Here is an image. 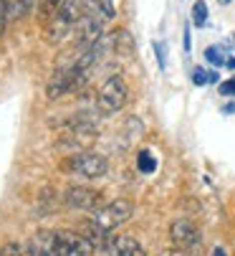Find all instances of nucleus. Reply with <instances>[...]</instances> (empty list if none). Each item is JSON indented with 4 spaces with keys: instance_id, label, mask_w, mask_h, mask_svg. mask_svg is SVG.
<instances>
[{
    "instance_id": "f257e3e1",
    "label": "nucleus",
    "mask_w": 235,
    "mask_h": 256,
    "mask_svg": "<svg viewBox=\"0 0 235 256\" xmlns=\"http://www.w3.org/2000/svg\"><path fill=\"white\" fill-rule=\"evenodd\" d=\"M66 172H73V175H81L86 180H96V178H104L109 172V160L104 155H96V152H86V150H78L73 152L63 165H61Z\"/></svg>"
},
{
    "instance_id": "f03ea898",
    "label": "nucleus",
    "mask_w": 235,
    "mask_h": 256,
    "mask_svg": "<svg viewBox=\"0 0 235 256\" xmlns=\"http://www.w3.org/2000/svg\"><path fill=\"white\" fill-rule=\"evenodd\" d=\"M132 213H134V206H132L129 200L116 198V200H111V203H106V206L96 208L91 221H94L101 231H106V234H109V231H114V228H119L122 224H127L129 218H132Z\"/></svg>"
},
{
    "instance_id": "7ed1b4c3",
    "label": "nucleus",
    "mask_w": 235,
    "mask_h": 256,
    "mask_svg": "<svg viewBox=\"0 0 235 256\" xmlns=\"http://www.w3.org/2000/svg\"><path fill=\"white\" fill-rule=\"evenodd\" d=\"M127 99H129V89H127L124 79L122 76H109L99 89L96 104H99V109L104 114H114L127 104Z\"/></svg>"
},
{
    "instance_id": "20e7f679",
    "label": "nucleus",
    "mask_w": 235,
    "mask_h": 256,
    "mask_svg": "<svg viewBox=\"0 0 235 256\" xmlns=\"http://www.w3.org/2000/svg\"><path fill=\"white\" fill-rule=\"evenodd\" d=\"M71 238V231H38L30 244L35 248V256H68Z\"/></svg>"
},
{
    "instance_id": "39448f33",
    "label": "nucleus",
    "mask_w": 235,
    "mask_h": 256,
    "mask_svg": "<svg viewBox=\"0 0 235 256\" xmlns=\"http://www.w3.org/2000/svg\"><path fill=\"white\" fill-rule=\"evenodd\" d=\"M170 238H172L175 246L190 251V248H195L200 244V231L190 218H175L172 226H170Z\"/></svg>"
},
{
    "instance_id": "423d86ee",
    "label": "nucleus",
    "mask_w": 235,
    "mask_h": 256,
    "mask_svg": "<svg viewBox=\"0 0 235 256\" xmlns=\"http://www.w3.org/2000/svg\"><path fill=\"white\" fill-rule=\"evenodd\" d=\"M66 203L76 210H96L101 208V193L86 186H71L66 190Z\"/></svg>"
},
{
    "instance_id": "0eeeda50",
    "label": "nucleus",
    "mask_w": 235,
    "mask_h": 256,
    "mask_svg": "<svg viewBox=\"0 0 235 256\" xmlns=\"http://www.w3.org/2000/svg\"><path fill=\"white\" fill-rule=\"evenodd\" d=\"M104 251L106 256H147V251L132 236H109Z\"/></svg>"
},
{
    "instance_id": "6e6552de",
    "label": "nucleus",
    "mask_w": 235,
    "mask_h": 256,
    "mask_svg": "<svg viewBox=\"0 0 235 256\" xmlns=\"http://www.w3.org/2000/svg\"><path fill=\"white\" fill-rule=\"evenodd\" d=\"M0 256H35L30 241H8L0 246Z\"/></svg>"
},
{
    "instance_id": "1a4fd4ad",
    "label": "nucleus",
    "mask_w": 235,
    "mask_h": 256,
    "mask_svg": "<svg viewBox=\"0 0 235 256\" xmlns=\"http://www.w3.org/2000/svg\"><path fill=\"white\" fill-rule=\"evenodd\" d=\"M111 44H114V51L119 56H129L134 51V41H132V33L129 30H116L111 36Z\"/></svg>"
},
{
    "instance_id": "9d476101",
    "label": "nucleus",
    "mask_w": 235,
    "mask_h": 256,
    "mask_svg": "<svg viewBox=\"0 0 235 256\" xmlns=\"http://www.w3.org/2000/svg\"><path fill=\"white\" fill-rule=\"evenodd\" d=\"M68 256H94V244L81 234V236H76L71 238V246H68Z\"/></svg>"
},
{
    "instance_id": "9b49d317",
    "label": "nucleus",
    "mask_w": 235,
    "mask_h": 256,
    "mask_svg": "<svg viewBox=\"0 0 235 256\" xmlns=\"http://www.w3.org/2000/svg\"><path fill=\"white\" fill-rule=\"evenodd\" d=\"M61 6H63V0H41V8H38V10H41V16H38V18H41L43 23H51L58 16Z\"/></svg>"
},
{
    "instance_id": "f8f14e48",
    "label": "nucleus",
    "mask_w": 235,
    "mask_h": 256,
    "mask_svg": "<svg viewBox=\"0 0 235 256\" xmlns=\"http://www.w3.org/2000/svg\"><path fill=\"white\" fill-rule=\"evenodd\" d=\"M192 20H195V26H205L208 23V3L205 0H198V3L192 6Z\"/></svg>"
},
{
    "instance_id": "ddd939ff",
    "label": "nucleus",
    "mask_w": 235,
    "mask_h": 256,
    "mask_svg": "<svg viewBox=\"0 0 235 256\" xmlns=\"http://www.w3.org/2000/svg\"><path fill=\"white\" fill-rule=\"evenodd\" d=\"M137 168H139L142 172H154V170H157V160L152 158V152L142 150L139 158H137Z\"/></svg>"
},
{
    "instance_id": "4468645a",
    "label": "nucleus",
    "mask_w": 235,
    "mask_h": 256,
    "mask_svg": "<svg viewBox=\"0 0 235 256\" xmlns=\"http://www.w3.org/2000/svg\"><path fill=\"white\" fill-rule=\"evenodd\" d=\"M5 6H8V16L10 18H23L28 10L23 6V0H5Z\"/></svg>"
},
{
    "instance_id": "2eb2a0df",
    "label": "nucleus",
    "mask_w": 235,
    "mask_h": 256,
    "mask_svg": "<svg viewBox=\"0 0 235 256\" xmlns=\"http://www.w3.org/2000/svg\"><path fill=\"white\" fill-rule=\"evenodd\" d=\"M205 56H208V61L215 64V66H223V64L228 61V58L220 56V46H210V48H205Z\"/></svg>"
},
{
    "instance_id": "dca6fc26",
    "label": "nucleus",
    "mask_w": 235,
    "mask_h": 256,
    "mask_svg": "<svg viewBox=\"0 0 235 256\" xmlns=\"http://www.w3.org/2000/svg\"><path fill=\"white\" fill-rule=\"evenodd\" d=\"M192 82L198 84V86L210 84V71H205V68H195V71H192Z\"/></svg>"
},
{
    "instance_id": "f3484780",
    "label": "nucleus",
    "mask_w": 235,
    "mask_h": 256,
    "mask_svg": "<svg viewBox=\"0 0 235 256\" xmlns=\"http://www.w3.org/2000/svg\"><path fill=\"white\" fill-rule=\"evenodd\" d=\"M154 51H157V64H160V68H167V51L162 44H154Z\"/></svg>"
},
{
    "instance_id": "a211bd4d",
    "label": "nucleus",
    "mask_w": 235,
    "mask_h": 256,
    "mask_svg": "<svg viewBox=\"0 0 235 256\" xmlns=\"http://www.w3.org/2000/svg\"><path fill=\"white\" fill-rule=\"evenodd\" d=\"M8 6H5V0H0V33L5 30V23H8Z\"/></svg>"
},
{
    "instance_id": "6ab92c4d",
    "label": "nucleus",
    "mask_w": 235,
    "mask_h": 256,
    "mask_svg": "<svg viewBox=\"0 0 235 256\" xmlns=\"http://www.w3.org/2000/svg\"><path fill=\"white\" fill-rule=\"evenodd\" d=\"M220 94H223V96H235V79L220 84Z\"/></svg>"
},
{
    "instance_id": "aec40b11",
    "label": "nucleus",
    "mask_w": 235,
    "mask_h": 256,
    "mask_svg": "<svg viewBox=\"0 0 235 256\" xmlns=\"http://www.w3.org/2000/svg\"><path fill=\"white\" fill-rule=\"evenodd\" d=\"M192 48V41H190V28H185V51Z\"/></svg>"
},
{
    "instance_id": "412c9836",
    "label": "nucleus",
    "mask_w": 235,
    "mask_h": 256,
    "mask_svg": "<svg viewBox=\"0 0 235 256\" xmlns=\"http://www.w3.org/2000/svg\"><path fill=\"white\" fill-rule=\"evenodd\" d=\"M33 3H35V0H23V6H25V10H30V8H33Z\"/></svg>"
},
{
    "instance_id": "4be33fe9",
    "label": "nucleus",
    "mask_w": 235,
    "mask_h": 256,
    "mask_svg": "<svg viewBox=\"0 0 235 256\" xmlns=\"http://www.w3.org/2000/svg\"><path fill=\"white\" fill-rule=\"evenodd\" d=\"M225 66H228V68H235V58H228V61H225Z\"/></svg>"
},
{
    "instance_id": "5701e85b",
    "label": "nucleus",
    "mask_w": 235,
    "mask_h": 256,
    "mask_svg": "<svg viewBox=\"0 0 235 256\" xmlns=\"http://www.w3.org/2000/svg\"><path fill=\"white\" fill-rule=\"evenodd\" d=\"M213 256H225V251H223V248H220V246H218V248H215V251H213Z\"/></svg>"
},
{
    "instance_id": "b1692460",
    "label": "nucleus",
    "mask_w": 235,
    "mask_h": 256,
    "mask_svg": "<svg viewBox=\"0 0 235 256\" xmlns=\"http://www.w3.org/2000/svg\"><path fill=\"white\" fill-rule=\"evenodd\" d=\"M220 3H223V6H228V3H233V0H220Z\"/></svg>"
}]
</instances>
